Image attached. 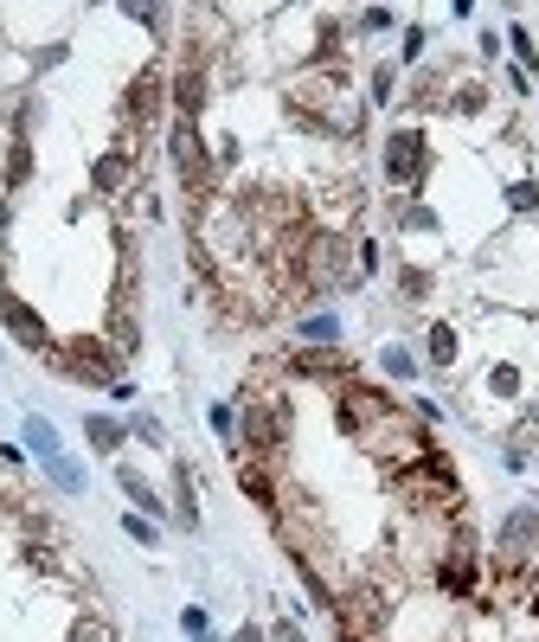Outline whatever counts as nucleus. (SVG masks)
Wrapping results in <instances>:
<instances>
[{
	"label": "nucleus",
	"mask_w": 539,
	"mask_h": 642,
	"mask_svg": "<svg viewBox=\"0 0 539 642\" xmlns=\"http://www.w3.org/2000/svg\"><path fill=\"white\" fill-rule=\"evenodd\" d=\"M398 482H405L411 501H456V476H450L443 456H424V469H405Z\"/></svg>",
	"instance_id": "1"
},
{
	"label": "nucleus",
	"mask_w": 539,
	"mask_h": 642,
	"mask_svg": "<svg viewBox=\"0 0 539 642\" xmlns=\"http://www.w3.org/2000/svg\"><path fill=\"white\" fill-rule=\"evenodd\" d=\"M174 167L187 174L193 193L212 187V161H206V148H199V129H193V122H180V129H174Z\"/></svg>",
	"instance_id": "2"
},
{
	"label": "nucleus",
	"mask_w": 539,
	"mask_h": 642,
	"mask_svg": "<svg viewBox=\"0 0 539 642\" xmlns=\"http://www.w3.org/2000/svg\"><path fill=\"white\" fill-rule=\"evenodd\" d=\"M71 366H77L84 379H97V386L116 392V347H103V341H90V334H77V341H71Z\"/></svg>",
	"instance_id": "3"
},
{
	"label": "nucleus",
	"mask_w": 539,
	"mask_h": 642,
	"mask_svg": "<svg viewBox=\"0 0 539 642\" xmlns=\"http://www.w3.org/2000/svg\"><path fill=\"white\" fill-rule=\"evenodd\" d=\"M385 174H392V180H418L424 174V135L418 129L392 135V148H385Z\"/></svg>",
	"instance_id": "4"
},
{
	"label": "nucleus",
	"mask_w": 539,
	"mask_h": 642,
	"mask_svg": "<svg viewBox=\"0 0 539 642\" xmlns=\"http://www.w3.org/2000/svg\"><path fill=\"white\" fill-rule=\"evenodd\" d=\"M244 437H251L257 450H276V443L289 437V411L283 405H251L244 411Z\"/></svg>",
	"instance_id": "5"
},
{
	"label": "nucleus",
	"mask_w": 539,
	"mask_h": 642,
	"mask_svg": "<svg viewBox=\"0 0 539 642\" xmlns=\"http://www.w3.org/2000/svg\"><path fill=\"white\" fill-rule=\"evenodd\" d=\"M379 617H385V604H379V591H353V604H341V630L353 642H366L379 630Z\"/></svg>",
	"instance_id": "6"
},
{
	"label": "nucleus",
	"mask_w": 539,
	"mask_h": 642,
	"mask_svg": "<svg viewBox=\"0 0 539 642\" xmlns=\"http://www.w3.org/2000/svg\"><path fill=\"white\" fill-rule=\"evenodd\" d=\"M0 315H7V334H13V341H26V347H45V321H39L33 309H26V302L13 296V289L0 296Z\"/></svg>",
	"instance_id": "7"
},
{
	"label": "nucleus",
	"mask_w": 539,
	"mask_h": 642,
	"mask_svg": "<svg viewBox=\"0 0 539 642\" xmlns=\"http://www.w3.org/2000/svg\"><path fill=\"white\" fill-rule=\"evenodd\" d=\"M174 110H180V122H193L206 110V71H180L174 78Z\"/></svg>",
	"instance_id": "8"
},
{
	"label": "nucleus",
	"mask_w": 539,
	"mask_h": 642,
	"mask_svg": "<svg viewBox=\"0 0 539 642\" xmlns=\"http://www.w3.org/2000/svg\"><path fill=\"white\" fill-rule=\"evenodd\" d=\"M533 540H539V508L507 514V527H501V553H527Z\"/></svg>",
	"instance_id": "9"
},
{
	"label": "nucleus",
	"mask_w": 539,
	"mask_h": 642,
	"mask_svg": "<svg viewBox=\"0 0 539 642\" xmlns=\"http://www.w3.org/2000/svg\"><path fill=\"white\" fill-rule=\"evenodd\" d=\"M154 110H161V71H142V78L129 84V116H135V122H148Z\"/></svg>",
	"instance_id": "10"
},
{
	"label": "nucleus",
	"mask_w": 539,
	"mask_h": 642,
	"mask_svg": "<svg viewBox=\"0 0 539 642\" xmlns=\"http://www.w3.org/2000/svg\"><path fill=\"white\" fill-rule=\"evenodd\" d=\"M341 418H347V424H373V418H385V399H379V392H366V386H347Z\"/></svg>",
	"instance_id": "11"
},
{
	"label": "nucleus",
	"mask_w": 539,
	"mask_h": 642,
	"mask_svg": "<svg viewBox=\"0 0 539 642\" xmlns=\"http://www.w3.org/2000/svg\"><path fill=\"white\" fill-rule=\"evenodd\" d=\"M129 174H135V161L122 155V148H110V155L97 161V193H122V187H129Z\"/></svg>",
	"instance_id": "12"
},
{
	"label": "nucleus",
	"mask_w": 539,
	"mask_h": 642,
	"mask_svg": "<svg viewBox=\"0 0 539 642\" xmlns=\"http://www.w3.org/2000/svg\"><path fill=\"white\" fill-rule=\"evenodd\" d=\"M296 373H308V379H353V366L341 354H296Z\"/></svg>",
	"instance_id": "13"
},
{
	"label": "nucleus",
	"mask_w": 539,
	"mask_h": 642,
	"mask_svg": "<svg viewBox=\"0 0 539 642\" xmlns=\"http://www.w3.org/2000/svg\"><path fill=\"white\" fill-rule=\"evenodd\" d=\"M135 341H142V334H135L129 296H116V315H110V347H116V354H135Z\"/></svg>",
	"instance_id": "14"
},
{
	"label": "nucleus",
	"mask_w": 539,
	"mask_h": 642,
	"mask_svg": "<svg viewBox=\"0 0 539 642\" xmlns=\"http://www.w3.org/2000/svg\"><path fill=\"white\" fill-rule=\"evenodd\" d=\"M238 488H244V495L257 501V508H276V482H270V476H264V469H257V463H238Z\"/></svg>",
	"instance_id": "15"
},
{
	"label": "nucleus",
	"mask_w": 539,
	"mask_h": 642,
	"mask_svg": "<svg viewBox=\"0 0 539 642\" xmlns=\"http://www.w3.org/2000/svg\"><path fill=\"white\" fill-rule=\"evenodd\" d=\"M26 443H33L39 463H58V456H65V450H58V431H52L45 418H26Z\"/></svg>",
	"instance_id": "16"
},
{
	"label": "nucleus",
	"mask_w": 539,
	"mask_h": 642,
	"mask_svg": "<svg viewBox=\"0 0 539 642\" xmlns=\"http://www.w3.org/2000/svg\"><path fill=\"white\" fill-rule=\"evenodd\" d=\"M26 180H33V148L13 142L7 148V187H26Z\"/></svg>",
	"instance_id": "17"
},
{
	"label": "nucleus",
	"mask_w": 539,
	"mask_h": 642,
	"mask_svg": "<svg viewBox=\"0 0 539 642\" xmlns=\"http://www.w3.org/2000/svg\"><path fill=\"white\" fill-rule=\"evenodd\" d=\"M84 431H90V443H97L103 456H116V450H122V424H110V418H90Z\"/></svg>",
	"instance_id": "18"
},
{
	"label": "nucleus",
	"mask_w": 539,
	"mask_h": 642,
	"mask_svg": "<svg viewBox=\"0 0 539 642\" xmlns=\"http://www.w3.org/2000/svg\"><path fill=\"white\" fill-rule=\"evenodd\" d=\"M469 585H475V565H469V553H456L443 565V591H469Z\"/></svg>",
	"instance_id": "19"
},
{
	"label": "nucleus",
	"mask_w": 539,
	"mask_h": 642,
	"mask_svg": "<svg viewBox=\"0 0 539 642\" xmlns=\"http://www.w3.org/2000/svg\"><path fill=\"white\" fill-rule=\"evenodd\" d=\"M45 476H52L58 488H71V495H77V488H84V469H77L71 456H58V463H45Z\"/></svg>",
	"instance_id": "20"
},
{
	"label": "nucleus",
	"mask_w": 539,
	"mask_h": 642,
	"mask_svg": "<svg viewBox=\"0 0 539 642\" xmlns=\"http://www.w3.org/2000/svg\"><path fill=\"white\" fill-rule=\"evenodd\" d=\"M122 488H129V501H135V508H148V514L161 508V501H154V488H148L142 476H135V469H122Z\"/></svg>",
	"instance_id": "21"
},
{
	"label": "nucleus",
	"mask_w": 539,
	"mask_h": 642,
	"mask_svg": "<svg viewBox=\"0 0 539 642\" xmlns=\"http://www.w3.org/2000/svg\"><path fill=\"white\" fill-rule=\"evenodd\" d=\"M308 341H315V347H328V341H341V321H334V315H315V321H308Z\"/></svg>",
	"instance_id": "22"
},
{
	"label": "nucleus",
	"mask_w": 539,
	"mask_h": 642,
	"mask_svg": "<svg viewBox=\"0 0 539 642\" xmlns=\"http://www.w3.org/2000/svg\"><path fill=\"white\" fill-rule=\"evenodd\" d=\"M430 360H437V366L456 360V334H450V328H430Z\"/></svg>",
	"instance_id": "23"
},
{
	"label": "nucleus",
	"mask_w": 539,
	"mask_h": 642,
	"mask_svg": "<svg viewBox=\"0 0 539 642\" xmlns=\"http://www.w3.org/2000/svg\"><path fill=\"white\" fill-rule=\"evenodd\" d=\"M385 373H392V379H411V373H418V360H411L405 347H385Z\"/></svg>",
	"instance_id": "24"
},
{
	"label": "nucleus",
	"mask_w": 539,
	"mask_h": 642,
	"mask_svg": "<svg viewBox=\"0 0 539 642\" xmlns=\"http://www.w3.org/2000/svg\"><path fill=\"white\" fill-rule=\"evenodd\" d=\"M507 206H514V212H533V206H539V193L527 187V180H520V187H507Z\"/></svg>",
	"instance_id": "25"
},
{
	"label": "nucleus",
	"mask_w": 539,
	"mask_h": 642,
	"mask_svg": "<svg viewBox=\"0 0 539 642\" xmlns=\"http://www.w3.org/2000/svg\"><path fill=\"white\" fill-rule=\"evenodd\" d=\"M71 642H116V636H110V623H77Z\"/></svg>",
	"instance_id": "26"
},
{
	"label": "nucleus",
	"mask_w": 539,
	"mask_h": 642,
	"mask_svg": "<svg viewBox=\"0 0 539 642\" xmlns=\"http://www.w3.org/2000/svg\"><path fill=\"white\" fill-rule=\"evenodd\" d=\"M180 488H193V476H187V469H180ZM180 521H187V527L199 521V514H193V495H180Z\"/></svg>",
	"instance_id": "27"
}]
</instances>
